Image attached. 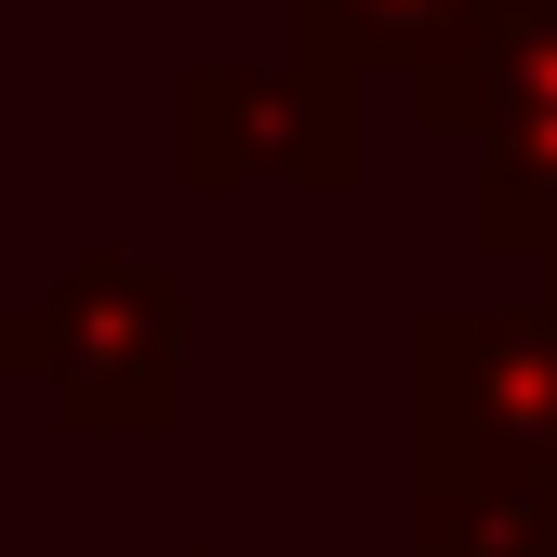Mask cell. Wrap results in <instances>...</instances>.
Here are the masks:
<instances>
[{
  "label": "cell",
  "mask_w": 557,
  "mask_h": 557,
  "mask_svg": "<svg viewBox=\"0 0 557 557\" xmlns=\"http://www.w3.org/2000/svg\"><path fill=\"white\" fill-rule=\"evenodd\" d=\"M492 0H306V66L319 81H359V66H411L425 81V120L465 94V53Z\"/></svg>",
  "instance_id": "obj_3"
},
{
  "label": "cell",
  "mask_w": 557,
  "mask_h": 557,
  "mask_svg": "<svg viewBox=\"0 0 557 557\" xmlns=\"http://www.w3.org/2000/svg\"><path fill=\"white\" fill-rule=\"evenodd\" d=\"M451 120L478 133V173H492L478 186V226L505 252L557 239V0H492V14H478Z\"/></svg>",
  "instance_id": "obj_2"
},
{
  "label": "cell",
  "mask_w": 557,
  "mask_h": 557,
  "mask_svg": "<svg viewBox=\"0 0 557 557\" xmlns=\"http://www.w3.org/2000/svg\"><path fill=\"white\" fill-rule=\"evenodd\" d=\"M0 359L53 372L66 425H160L173 411V293H160V265H81L40 319L0 332Z\"/></svg>",
  "instance_id": "obj_1"
}]
</instances>
